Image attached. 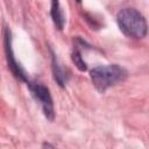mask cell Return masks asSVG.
<instances>
[{
    "label": "cell",
    "mask_w": 149,
    "mask_h": 149,
    "mask_svg": "<svg viewBox=\"0 0 149 149\" xmlns=\"http://www.w3.org/2000/svg\"><path fill=\"white\" fill-rule=\"evenodd\" d=\"M3 44H5V55H6V59H7V64H8V69L12 71V73L21 81L28 84L30 81L27 72L24 71V69L20 65V63L16 61L13 48H12V33L9 30V28L5 29V35H3Z\"/></svg>",
    "instance_id": "obj_4"
},
{
    "label": "cell",
    "mask_w": 149,
    "mask_h": 149,
    "mask_svg": "<svg viewBox=\"0 0 149 149\" xmlns=\"http://www.w3.org/2000/svg\"><path fill=\"white\" fill-rule=\"evenodd\" d=\"M51 52V63H52V73H54V78L56 80V83L61 86V87H65L66 81H68V76L65 73V70L61 66L55 52L52 51V49H49Z\"/></svg>",
    "instance_id": "obj_5"
},
{
    "label": "cell",
    "mask_w": 149,
    "mask_h": 149,
    "mask_svg": "<svg viewBox=\"0 0 149 149\" xmlns=\"http://www.w3.org/2000/svg\"><path fill=\"white\" fill-rule=\"evenodd\" d=\"M76 1H77L78 3H80V2H81V0H76Z\"/></svg>",
    "instance_id": "obj_8"
},
{
    "label": "cell",
    "mask_w": 149,
    "mask_h": 149,
    "mask_svg": "<svg viewBox=\"0 0 149 149\" xmlns=\"http://www.w3.org/2000/svg\"><path fill=\"white\" fill-rule=\"evenodd\" d=\"M120 30L130 38H143L147 35L148 26L144 16L135 8H123L116 15Z\"/></svg>",
    "instance_id": "obj_1"
},
{
    "label": "cell",
    "mask_w": 149,
    "mask_h": 149,
    "mask_svg": "<svg viewBox=\"0 0 149 149\" xmlns=\"http://www.w3.org/2000/svg\"><path fill=\"white\" fill-rule=\"evenodd\" d=\"M27 85H28L33 97L36 99V101L40 102L44 116L48 120L52 121L55 118V111H54V101H52L50 90L41 83L29 81Z\"/></svg>",
    "instance_id": "obj_3"
},
{
    "label": "cell",
    "mask_w": 149,
    "mask_h": 149,
    "mask_svg": "<svg viewBox=\"0 0 149 149\" xmlns=\"http://www.w3.org/2000/svg\"><path fill=\"white\" fill-rule=\"evenodd\" d=\"M71 58H72V62L74 63V65L77 66V69L79 71H83L84 72V71L87 70V65H86V63H85V61H84V58L81 56V52L78 49H74L73 50V52L71 55Z\"/></svg>",
    "instance_id": "obj_7"
},
{
    "label": "cell",
    "mask_w": 149,
    "mask_h": 149,
    "mask_svg": "<svg viewBox=\"0 0 149 149\" xmlns=\"http://www.w3.org/2000/svg\"><path fill=\"white\" fill-rule=\"evenodd\" d=\"M51 19L54 21V24L57 29L62 30L65 23V17L63 14V10L59 5V0H51V10H50Z\"/></svg>",
    "instance_id": "obj_6"
},
{
    "label": "cell",
    "mask_w": 149,
    "mask_h": 149,
    "mask_svg": "<svg viewBox=\"0 0 149 149\" xmlns=\"http://www.w3.org/2000/svg\"><path fill=\"white\" fill-rule=\"evenodd\" d=\"M90 77L93 86L100 93H104L107 88L123 81L127 77V71L118 64L99 65L91 70Z\"/></svg>",
    "instance_id": "obj_2"
}]
</instances>
